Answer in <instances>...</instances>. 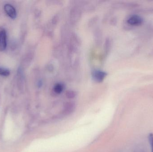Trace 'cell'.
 <instances>
[{
  "label": "cell",
  "instance_id": "2",
  "mask_svg": "<svg viewBox=\"0 0 153 152\" xmlns=\"http://www.w3.org/2000/svg\"><path fill=\"white\" fill-rule=\"evenodd\" d=\"M128 23L129 25L133 26H138L143 23V20L141 17L137 15L130 16L127 20Z\"/></svg>",
  "mask_w": 153,
  "mask_h": 152
},
{
  "label": "cell",
  "instance_id": "7",
  "mask_svg": "<svg viewBox=\"0 0 153 152\" xmlns=\"http://www.w3.org/2000/svg\"><path fill=\"white\" fill-rule=\"evenodd\" d=\"M63 87L60 84H58L55 87V91L57 93H61L62 91Z\"/></svg>",
  "mask_w": 153,
  "mask_h": 152
},
{
  "label": "cell",
  "instance_id": "6",
  "mask_svg": "<svg viewBox=\"0 0 153 152\" xmlns=\"http://www.w3.org/2000/svg\"><path fill=\"white\" fill-rule=\"evenodd\" d=\"M148 139H149V142L151 145L152 152H153V134L151 133L149 134Z\"/></svg>",
  "mask_w": 153,
  "mask_h": 152
},
{
  "label": "cell",
  "instance_id": "3",
  "mask_svg": "<svg viewBox=\"0 0 153 152\" xmlns=\"http://www.w3.org/2000/svg\"><path fill=\"white\" fill-rule=\"evenodd\" d=\"M7 46V35L4 29L0 31V51H3Z\"/></svg>",
  "mask_w": 153,
  "mask_h": 152
},
{
  "label": "cell",
  "instance_id": "5",
  "mask_svg": "<svg viewBox=\"0 0 153 152\" xmlns=\"http://www.w3.org/2000/svg\"><path fill=\"white\" fill-rule=\"evenodd\" d=\"M10 71L5 68H0V76L7 77L10 76Z\"/></svg>",
  "mask_w": 153,
  "mask_h": 152
},
{
  "label": "cell",
  "instance_id": "1",
  "mask_svg": "<svg viewBox=\"0 0 153 152\" xmlns=\"http://www.w3.org/2000/svg\"><path fill=\"white\" fill-rule=\"evenodd\" d=\"M4 11L7 15L13 19L16 18L17 17V12L15 8L9 4H6L4 7Z\"/></svg>",
  "mask_w": 153,
  "mask_h": 152
},
{
  "label": "cell",
  "instance_id": "4",
  "mask_svg": "<svg viewBox=\"0 0 153 152\" xmlns=\"http://www.w3.org/2000/svg\"><path fill=\"white\" fill-rule=\"evenodd\" d=\"M105 73L102 71H97L94 72V78L98 81H100L105 77Z\"/></svg>",
  "mask_w": 153,
  "mask_h": 152
}]
</instances>
